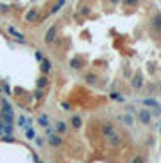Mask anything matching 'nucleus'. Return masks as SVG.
<instances>
[{
    "label": "nucleus",
    "mask_w": 161,
    "mask_h": 163,
    "mask_svg": "<svg viewBox=\"0 0 161 163\" xmlns=\"http://www.w3.org/2000/svg\"><path fill=\"white\" fill-rule=\"evenodd\" d=\"M35 136H36V132L33 127H26V138L27 140H35Z\"/></svg>",
    "instance_id": "13"
},
{
    "label": "nucleus",
    "mask_w": 161,
    "mask_h": 163,
    "mask_svg": "<svg viewBox=\"0 0 161 163\" xmlns=\"http://www.w3.org/2000/svg\"><path fill=\"white\" fill-rule=\"evenodd\" d=\"M123 2L127 4V6H138V2H139V0H123Z\"/></svg>",
    "instance_id": "26"
},
{
    "label": "nucleus",
    "mask_w": 161,
    "mask_h": 163,
    "mask_svg": "<svg viewBox=\"0 0 161 163\" xmlns=\"http://www.w3.org/2000/svg\"><path fill=\"white\" fill-rule=\"evenodd\" d=\"M47 141H49V145H51V147H60V145H62V138L58 136V134H49Z\"/></svg>",
    "instance_id": "5"
},
{
    "label": "nucleus",
    "mask_w": 161,
    "mask_h": 163,
    "mask_svg": "<svg viewBox=\"0 0 161 163\" xmlns=\"http://www.w3.org/2000/svg\"><path fill=\"white\" fill-rule=\"evenodd\" d=\"M38 163H43V161H38Z\"/></svg>",
    "instance_id": "32"
},
{
    "label": "nucleus",
    "mask_w": 161,
    "mask_h": 163,
    "mask_svg": "<svg viewBox=\"0 0 161 163\" xmlns=\"http://www.w3.org/2000/svg\"><path fill=\"white\" fill-rule=\"evenodd\" d=\"M120 121H123L125 125H132V123H134L132 116H129V114H123V116H120Z\"/></svg>",
    "instance_id": "15"
},
{
    "label": "nucleus",
    "mask_w": 161,
    "mask_h": 163,
    "mask_svg": "<svg viewBox=\"0 0 161 163\" xmlns=\"http://www.w3.org/2000/svg\"><path fill=\"white\" fill-rule=\"evenodd\" d=\"M71 125L74 127V129H81V118L78 114H72L71 116Z\"/></svg>",
    "instance_id": "8"
},
{
    "label": "nucleus",
    "mask_w": 161,
    "mask_h": 163,
    "mask_svg": "<svg viewBox=\"0 0 161 163\" xmlns=\"http://www.w3.org/2000/svg\"><path fill=\"white\" fill-rule=\"evenodd\" d=\"M36 58H38V60H40V62L43 60V56H42V53H40V51H36Z\"/></svg>",
    "instance_id": "30"
},
{
    "label": "nucleus",
    "mask_w": 161,
    "mask_h": 163,
    "mask_svg": "<svg viewBox=\"0 0 161 163\" xmlns=\"http://www.w3.org/2000/svg\"><path fill=\"white\" fill-rule=\"evenodd\" d=\"M110 100H116V102H123L125 98L121 96V94H118V92H110Z\"/></svg>",
    "instance_id": "20"
},
{
    "label": "nucleus",
    "mask_w": 161,
    "mask_h": 163,
    "mask_svg": "<svg viewBox=\"0 0 161 163\" xmlns=\"http://www.w3.org/2000/svg\"><path fill=\"white\" fill-rule=\"evenodd\" d=\"M71 67H74V69H80V60H78V58H74V60H71Z\"/></svg>",
    "instance_id": "23"
},
{
    "label": "nucleus",
    "mask_w": 161,
    "mask_h": 163,
    "mask_svg": "<svg viewBox=\"0 0 161 163\" xmlns=\"http://www.w3.org/2000/svg\"><path fill=\"white\" fill-rule=\"evenodd\" d=\"M143 105H147V107H154V109H161L158 102H156V100H149V98H147V100H143Z\"/></svg>",
    "instance_id": "14"
},
{
    "label": "nucleus",
    "mask_w": 161,
    "mask_h": 163,
    "mask_svg": "<svg viewBox=\"0 0 161 163\" xmlns=\"http://www.w3.org/2000/svg\"><path fill=\"white\" fill-rule=\"evenodd\" d=\"M49 71H51V62L47 60V58H43L42 60V73L45 75V73H49Z\"/></svg>",
    "instance_id": "10"
},
{
    "label": "nucleus",
    "mask_w": 161,
    "mask_h": 163,
    "mask_svg": "<svg viewBox=\"0 0 161 163\" xmlns=\"http://www.w3.org/2000/svg\"><path fill=\"white\" fill-rule=\"evenodd\" d=\"M35 18H36V11H35V9H33V11H29V13L26 15V20H27V22H33Z\"/></svg>",
    "instance_id": "18"
},
{
    "label": "nucleus",
    "mask_w": 161,
    "mask_h": 163,
    "mask_svg": "<svg viewBox=\"0 0 161 163\" xmlns=\"http://www.w3.org/2000/svg\"><path fill=\"white\" fill-rule=\"evenodd\" d=\"M55 36H56V26H53L49 31H47V34H45V42L53 44V42H55Z\"/></svg>",
    "instance_id": "7"
},
{
    "label": "nucleus",
    "mask_w": 161,
    "mask_h": 163,
    "mask_svg": "<svg viewBox=\"0 0 161 163\" xmlns=\"http://www.w3.org/2000/svg\"><path fill=\"white\" fill-rule=\"evenodd\" d=\"M141 85H143V82H141V76L136 75V76L132 78V87H134V89H141Z\"/></svg>",
    "instance_id": "11"
},
{
    "label": "nucleus",
    "mask_w": 161,
    "mask_h": 163,
    "mask_svg": "<svg viewBox=\"0 0 161 163\" xmlns=\"http://www.w3.org/2000/svg\"><path fill=\"white\" fill-rule=\"evenodd\" d=\"M35 98H36V100H42V98H43V91H42V89H36V91H35Z\"/></svg>",
    "instance_id": "22"
},
{
    "label": "nucleus",
    "mask_w": 161,
    "mask_h": 163,
    "mask_svg": "<svg viewBox=\"0 0 161 163\" xmlns=\"http://www.w3.org/2000/svg\"><path fill=\"white\" fill-rule=\"evenodd\" d=\"M35 143H36V147H43V143H45V140H43L42 136H35Z\"/></svg>",
    "instance_id": "21"
},
{
    "label": "nucleus",
    "mask_w": 161,
    "mask_h": 163,
    "mask_svg": "<svg viewBox=\"0 0 161 163\" xmlns=\"http://www.w3.org/2000/svg\"><path fill=\"white\" fill-rule=\"evenodd\" d=\"M63 4H65V0H60V2H58V4H56V6H55V7H53V13H56V11H58V9H60V7L63 6Z\"/></svg>",
    "instance_id": "25"
},
{
    "label": "nucleus",
    "mask_w": 161,
    "mask_h": 163,
    "mask_svg": "<svg viewBox=\"0 0 161 163\" xmlns=\"http://www.w3.org/2000/svg\"><path fill=\"white\" fill-rule=\"evenodd\" d=\"M139 121L143 123V125H150V120H152V114H150L149 109H143V111H139Z\"/></svg>",
    "instance_id": "1"
},
{
    "label": "nucleus",
    "mask_w": 161,
    "mask_h": 163,
    "mask_svg": "<svg viewBox=\"0 0 161 163\" xmlns=\"http://www.w3.org/2000/svg\"><path fill=\"white\" fill-rule=\"evenodd\" d=\"M87 82L94 83V82H96V76H94V75H87Z\"/></svg>",
    "instance_id": "27"
},
{
    "label": "nucleus",
    "mask_w": 161,
    "mask_h": 163,
    "mask_svg": "<svg viewBox=\"0 0 161 163\" xmlns=\"http://www.w3.org/2000/svg\"><path fill=\"white\" fill-rule=\"evenodd\" d=\"M116 129H114V125L112 123H103V134L105 136H110V134H114Z\"/></svg>",
    "instance_id": "9"
},
{
    "label": "nucleus",
    "mask_w": 161,
    "mask_h": 163,
    "mask_svg": "<svg viewBox=\"0 0 161 163\" xmlns=\"http://www.w3.org/2000/svg\"><path fill=\"white\" fill-rule=\"evenodd\" d=\"M4 91H6V94H11V89H9L7 83H4Z\"/></svg>",
    "instance_id": "28"
},
{
    "label": "nucleus",
    "mask_w": 161,
    "mask_h": 163,
    "mask_svg": "<svg viewBox=\"0 0 161 163\" xmlns=\"http://www.w3.org/2000/svg\"><path fill=\"white\" fill-rule=\"evenodd\" d=\"M33 160H35V163H38V161H40V158H38V154H35V152H33Z\"/></svg>",
    "instance_id": "29"
},
{
    "label": "nucleus",
    "mask_w": 161,
    "mask_h": 163,
    "mask_svg": "<svg viewBox=\"0 0 161 163\" xmlns=\"http://www.w3.org/2000/svg\"><path fill=\"white\" fill-rule=\"evenodd\" d=\"M45 85H47V78H45V76H42L40 80H38V83H36V87H38V89H43V87H45Z\"/></svg>",
    "instance_id": "19"
},
{
    "label": "nucleus",
    "mask_w": 161,
    "mask_h": 163,
    "mask_svg": "<svg viewBox=\"0 0 161 163\" xmlns=\"http://www.w3.org/2000/svg\"><path fill=\"white\" fill-rule=\"evenodd\" d=\"M110 2H112V4H118V2H121V0H110Z\"/></svg>",
    "instance_id": "31"
},
{
    "label": "nucleus",
    "mask_w": 161,
    "mask_h": 163,
    "mask_svg": "<svg viewBox=\"0 0 161 163\" xmlns=\"http://www.w3.org/2000/svg\"><path fill=\"white\" fill-rule=\"evenodd\" d=\"M107 140H109V143H110L112 147H118V145H121V136L118 134V132H114V134L107 136Z\"/></svg>",
    "instance_id": "4"
},
{
    "label": "nucleus",
    "mask_w": 161,
    "mask_h": 163,
    "mask_svg": "<svg viewBox=\"0 0 161 163\" xmlns=\"http://www.w3.org/2000/svg\"><path fill=\"white\" fill-rule=\"evenodd\" d=\"M0 105H2V111L0 112H9V114H13V107L9 105V102L6 98H0Z\"/></svg>",
    "instance_id": "6"
},
{
    "label": "nucleus",
    "mask_w": 161,
    "mask_h": 163,
    "mask_svg": "<svg viewBox=\"0 0 161 163\" xmlns=\"http://www.w3.org/2000/svg\"><path fill=\"white\" fill-rule=\"evenodd\" d=\"M56 131L60 132V134H63V132L67 131V123H65V121H58V123H56Z\"/></svg>",
    "instance_id": "16"
},
{
    "label": "nucleus",
    "mask_w": 161,
    "mask_h": 163,
    "mask_svg": "<svg viewBox=\"0 0 161 163\" xmlns=\"http://www.w3.org/2000/svg\"><path fill=\"white\" fill-rule=\"evenodd\" d=\"M150 27H152L154 31H161V13H156L152 16V20H150Z\"/></svg>",
    "instance_id": "2"
},
{
    "label": "nucleus",
    "mask_w": 161,
    "mask_h": 163,
    "mask_svg": "<svg viewBox=\"0 0 161 163\" xmlns=\"http://www.w3.org/2000/svg\"><path fill=\"white\" fill-rule=\"evenodd\" d=\"M7 31H9V34H11V36H14V40H16V42H20V44H26V38H24V34H22L20 31H16L14 27H9Z\"/></svg>",
    "instance_id": "3"
},
{
    "label": "nucleus",
    "mask_w": 161,
    "mask_h": 163,
    "mask_svg": "<svg viewBox=\"0 0 161 163\" xmlns=\"http://www.w3.org/2000/svg\"><path fill=\"white\" fill-rule=\"evenodd\" d=\"M16 123H18V127H22V129H26V127H27V118H26V116H18Z\"/></svg>",
    "instance_id": "17"
},
{
    "label": "nucleus",
    "mask_w": 161,
    "mask_h": 163,
    "mask_svg": "<svg viewBox=\"0 0 161 163\" xmlns=\"http://www.w3.org/2000/svg\"><path fill=\"white\" fill-rule=\"evenodd\" d=\"M130 163H145V161H143V158H141V156L136 154V156L132 158V161H130Z\"/></svg>",
    "instance_id": "24"
},
{
    "label": "nucleus",
    "mask_w": 161,
    "mask_h": 163,
    "mask_svg": "<svg viewBox=\"0 0 161 163\" xmlns=\"http://www.w3.org/2000/svg\"><path fill=\"white\" fill-rule=\"evenodd\" d=\"M38 123H40L42 127H49V118H47L45 114H42V116H38V120H36Z\"/></svg>",
    "instance_id": "12"
}]
</instances>
